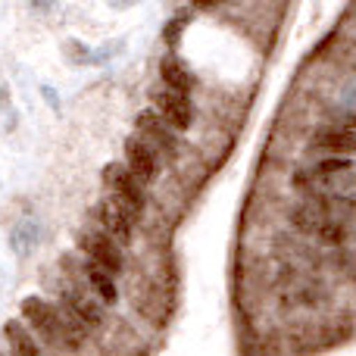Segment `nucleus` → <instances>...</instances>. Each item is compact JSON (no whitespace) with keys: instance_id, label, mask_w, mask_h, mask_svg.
I'll use <instances>...</instances> for the list:
<instances>
[{"instance_id":"nucleus-1","label":"nucleus","mask_w":356,"mask_h":356,"mask_svg":"<svg viewBox=\"0 0 356 356\" xmlns=\"http://www.w3.org/2000/svg\"><path fill=\"white\" fill-rule=\"evenodd\" d=\"M22 316L47 344L63 347V350H79L88 338V328L69 313L66 307H54L44 297H25Z\"/></svg>"},{"instance_id":"nucleus-2","label":"nucleus","mask_w":356,"mask_h":356,"mask_svg":"<svg viewBox=\"0 0 356 356\" xmlns=\"http://www.w3.org/2000/svg\"><path fill=\"white\" fill-rule=\"evenodd\" d=\"M94 219L104 225V232L110 234V238H119L122 244H129V241L135 238V219L138 216L131 213L119 197H104V200L94 207Z\"/></svg>"},{"instance_id":"nucleus-3","label":"nucleus","mask_w":356,"mask_h":356,"mask_svg":"<svg viewBox=\"0 0 356 356\" xmlns=\"http://www.w3.org/2000/svg\"><path fill=\"white\" fill-rule=\"evenodd\" d=\"M104 181H106V188L113 191V197H119V200H122L131 213L141 216L144 203H147V200H144V181L131 172L129 166L110 163V166L104 169Z\"/></svg>"},{"instance_id":"nucleus-4","label":"nucleus","mask_w":356,"mask_h":356,"mask_svg":"<svg viewBox=\"0 0 356 356\" xmlns=\"http://www.w3.org/2000/svg\"><path fill=\"white\" fill-rule=\"evenodd\" d=\"M150 100H154L156 113H160L175 131L191 129V122H194V106H191L188 94H178L172 88L163 85V88H154V91H150Z\"/></svg>"},{"instance_id":"nucleus-5","label":"nucleus","mask_w":356,"mask_h":356,"mask_svg":"<svg viewBox=\"0 0 356 356\" xmlns=\"http://www.w3.org/2000/svg\"><path fill=\"white\" fill-rule=\"evenodd\" d=\"M79 247L85 250V257L91 259L94 266L113 272V275L122 272V253H119L116 241L106 232H79Z\"/></svg>"},{"instance_id":"nucleus-6","label":"nucleus","mask_w":356,"mask_h":356,"mask_svg":"<svg viewBox=\"0 0 356 356\" xmlns=\"http://www.w3.org/2000/svg\"><path fill=\"white\" fill-rule=\"evenodd\" d=\"M60 307H66L85 328H100V325H104V319H106V313H104L106 303L100 300L94 291L66 288V291H63V297H60Z\"/></svg>"},{"instance_id":"nucleus-7","label":"nucleus","mask_w":356,"mask_h":356,"mask_svg":"<svg viewBox=\"0 0 356 356\" xmlns=\"http://www.w3.org/2000/svg\"><path fill=\"white\" fill-rule=\"evenodd\" d=\"M135 125H138V135H141L144 141H147L150 147L156 150V154L175 156V150H178V135H175L172 125H169L166 119L160 116V113H150V110L138 113Z\"/></svg>"},{"instance_id":"nucleus-8","label":"nucleus","mask_w":356,"mask_h":356,"mask_svg":"<svg viewBox=\"0 0 356 356\" xmlns=\"http://www.w3.org/2000/svg\"><path fill=\"white\" fill-rule=\"evenodd\" d=\"M125 166L141 178L144 184H150L160 175V154H156L141 135H135L125 141Z\"/></svg>"},{"instance_id":"nucleus-9","label":"nucleus","mask_w":356,"mask_h":356,"mask_svg":"<svg viewBox=\"0 0 356 356\" xmlns=\"http://www.w3.org/2000/svg\"><path fill=\"white\" fill-rule=\"evenodd\" d=\"M309 147L325 150V154H334V156L356 154V131L347 129V125H325V129H319L313 135Z\"/></svg>"},{"instance_id":"nucleus-10","label":"nucleus","mask_w":356,"mask_h":356,"mask_svg":"<svg viewBox=\"0 0 356 356\" xmlns=\"http://www.w3.org/2000/svg\"><path fill=\"white\" fill-rule=\"evenodd\" d=\"M160 75H163V85L172 88L178 94H188L191 88H194V75L184 69L181 60H175V56H166V60L160 63Z\"/></svg>"},{"instance_id":"nucleus-11","label":"nucleus","mask_w":356,"mask_h":356,"mask_svg":"<svg viewBox=\"0 0 356 356\" xmlns=\"http://www.w3.org/2000/svg\"><path fill=\"white\" fill-rule=\"evenodd\" d=\"M88 288L100 297V300L110 307V303L119 300V291H116V282H113V272L100 269V266H88Z\"/></svg>"},{"instance_id":"nucleus-12","label":"nucleus","mask_w":356,"mask_h":356,"mask_svg":"<svg viewBox=\"0 0 356 356\" xmlns=\"http://www.w3.org/2000/svg\"><path fill=\"white\" fill-rule=\"evenodd\" d=\"M6 341H10V353L13 356H41L38 341L29 334V328H22L19 322H6Z\"/></svg>"},{"instance_id":"nucleus-13","label":"nucleus","mask_w":356,"mask_h":356,"mask_svg":"<svg viewBox=\"0 0 356 356\" xmlns=\"http://www.w3.org/2000/svg\"><path fill=\"white\" fill-rule=\"evenodd\" d=\"M38 244V228L35 225H22L13 232V250L19 253V257H25V253H31V247Z\"/></svg>"},{"instance_id":"nucleus-14","label":"nucleus","mask_w":356,"mask_h":356,"mask_svg":"<svg viewBox=\"0 0 356 356\" xmlns=\"http://www.w3.org/2000/svg\"><path fill=\"white\" fill-rule=\"evenodd\" d=\"M66 54H72L79 66H88V63H94V54L85 47V44H79V41H69L66 44Z\"/></svg>"},{"instance_id":"nucleus-15","label":"nucleus","mask_w":356,"mask_h":356,"mask_svg":"<svg viewBox=\"0 0 356 356\" xmlns=\"http://www.w3.org/2000/svg\"><path fill=\"white\" fill-rule=\"evenodd\" d=\"M184 29V19H175L172 25H166V31H163V35H166V44H175L178 41V31Z\"/></svg>"},{"instance_id":"nucleus-16","label":"nucleus","mask_w":356,"mask_h":356,"mask_svg":"<svg viewBox=\"0 0 356 356\" xmlns=\"http://www.w3.org/2000/svg\"><path fill=\"white\" fill-rule=\"evenodd\" d=\"M191 3H194L197 10H213V6H219L222 0H191Z\"/></svg>"},{"instance_id":"nucleus-17","label":"nucleus","mask_w":356,"mask_h":356,"mask_svg":"<svg viewBox=\"0 0 356 356\" xmlns=\"http://www.w3.org/2000/svg\"><path fill=\"white\" fill-rule=\"evenodd\" d=\"M31 3H35V6H50L54 0H31Z\"/></svg>"}]
</instances>
